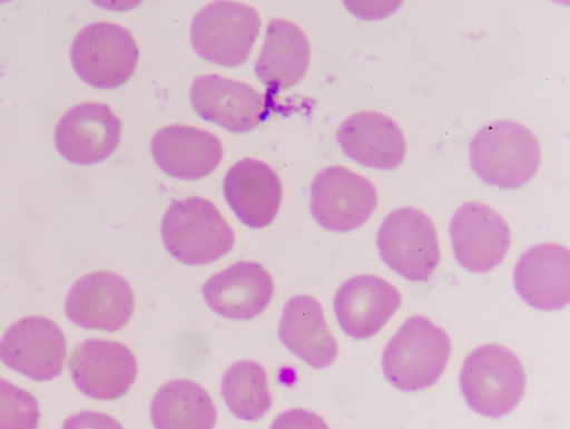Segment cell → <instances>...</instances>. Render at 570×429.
<instances>
[{
  "mask_svg": "<svg viewBox=\"0 0 570 429\" xmlns=\"http://www.w3.org/2000/svg\"><path fill=\"white\" fill-rule=\"evenodd\" d=\"M470 162L484 183L500 188H518L538 172L540 144L524 125L508 119L493 120L472 138Z\"/></svg>",
  "mask_w": 570,
  "mask_h": 429,
  "instance_id": "7a4b0ae2",
  "label": "cell"
},
{
  "mask_svg": "<svg viewBox=\"0 0 570 429\" xmlns=\"http://www.w3.org/2000/svg\"><path fill=\"white\" fill-rule=\"evenodd\" d=\"M222 394L229 410L248 421L263 418L273 403L266 370L253 360L238 361L226 370Z\"/></svg>",
  "mask_w": 570,
  "mask_h": 429,
  "instance_id": "cb8c5ba5",
  "label": "cell"
},
{
  "mask_svg": "<svg viewBox=\"0 0 570 429\" xmlns=\"http://www.w3.org/2000/svg\"><path fill=\"white\" fill-rule=\"evenodd\" d=\"M261 26L255 8L234 0H216L195 16L191 43L205 60L223 67H238L250 56Z\"/></svg>",
  "mask_w": 570,
  "mask_h": 429,
  "instance_id": "5b68a950",
  "label": "cell"
},
{
  "mask_svg": "<svg viewBox=\"0 0 570 429\" xmlns=\"http://www.w3.org/2000/svg\"><path fill=\"white\" fill-rule=\"evenodd\" d=\"M336 137L345 155L371 168H396L406 155L402 129L382 113L360 111L350 116Z\"/></svg>",
  "mask_w": 570,
  "mask_h": 429,
  "instance_id": "44dd1931",
  "label": "cell"
},
{
  "mask_svg": "<svg viewBox=\"0 0 570 429\" xmlns=\"http://www.w3.org/2000/svg\"><path fill=\"white\" fill-rule=\"evenodd\" d=\"M71 62L79 77L98 89H115L136 71L139 49L128 29L112 22H95L75 38Z\"/></svg>",
  "mask_w": 570,
  "mask_h": 429,
  "instance_id": "52a82bcc",
  "label": "cell"
},
{
  "mask_svg": "<svg viewBox=\"0 0 570 429\" xmlns=\"http://www.w3.org/2000/svg\"><path fill=\"white\" fill-rule=\"evenodd\" d=\"M404 0H343L345 8L362 20H381L396 12Z\"/></svg>",
  "mask_w": 570,
  "mask_h": 429,
  "instance_id": "484cf974",
  "label": "cell"
},
{
  "mask_svg": "<svg viewBox=\"0 0 570 429\" xmlns=\"http://www.w3.org/2000/svg\"><path fill=\"white\" fill-rule=\"evenodd\" d=\"M513 282L517 292L529 305L553 311L570 301V253L556 243L535 245L519 259Z\"/></svg>",
  "mask_w": 570,
  "mask_h": 429,
  "instance_id": "2e32d148",
  "label": "cell"
},
{
  "mask_svg": "<svg viewBox=\"0 0 570 429\" xmlns=\"http://www.w3.org/2000/svg\"><path fill=\"white\" fill-rule=\"evenodd\" d=\"M135 295L129 282L110 271H97L78 280L66 299L69 320L85 329L116 332L130 320Z\"/></svg>",
  "mask_w": 570,
  "mask_h": 429,
  "instance_id": "4fadbf2b",
  "label": "cell"
},
{
  "mask_svg": "<svg viewBox=\"0 0 570 429\" xmlns=\"http://www.w3.org/2000/svg\"><path fill=\"white\" fill-rule=\"evenodd\" d=\"M195 111L232 133H247L265 121L281 105L253 86L219 75L197 77L190 89Z\"/></svg>",
  "mask_w": 570,
  "mask_h": 429,
  "instance_id": "9c48e42d",
  "label": "cell"
},
{
  "mask_svg": "<svg viewBox=\"0 0 570 429\" xmlns=\"http://www.w3.org/2000/svg\"><path fill=\"white\" fill-rule=\"evenodd\" d=\"M223 188L226 202L245 225L261 228L275 220L283 186L266 163L253 158L237 162L225 175Z\"/></svg>",
  "mask_w": 570,
  "mask_h": 429,
  "instance_id": "d6986e66",
  "label": "cell"
},
{
  "mask_svg": "<svg viewBox=\"0 0 570 429\" xmlns=\"http://www.w3.org/2000/svg\"><path fill=\"white\" fill-rule=\"evenodd\" d=\"M40 408L29 391L0 378V428H37Z\"/></svg>",
  "mask_w": 570,
  "mask_h": 429,
  "instance_id": "d4e9b609",
  "label": "cell"
},
{
  "mask_svg": "<svg viewBox=\"0 0 570 429\" xmlns=\"http://www.w3.org/2000/svg\"><path fill=\"white\" fill-rule=\"evenodd\" d=\"M158 167L171 177L196 181L212 174L220 164L224 148L213 133L189 125H170L151 139Z\"/></svg>",
  "mask_w": 570,
  "mask_h": 429,
  "instance_id": "ac0fdd59",
  "label": "cell"
},
{
  "mask_svg": "<svg viewBox=\"0 0 570 429\" xmlns=\"http://www.w3.org/2000/svg\"><path fill=\"white\" fill-rule=\"evenodd\" d=\"M121 121L112 109L100 103L72 107L59 120L55 143L59 153L77 165L107 159L118 147Z\"/></svg>",
  "mask_w": 570,
  "mask_h": 429,
  "instance_id": "5bb4252c",
  "label": "cell"
},
{
  "mask_svg": "<svg viewBox=\"0 0 570 429\" xmlns=\"http://www.w3.org/2000/svg\"><path fill=\"white\" fill-rule=\"evenodd\" d=\"M208 306L233 320H250L263 313L274 295L271 273L258 263L238 262L213 275L202 289Z\"/></svg>",
  "mask_w": 570,
  "mask_h": 429,
  "instance_id": "e0dca14e",
  "label": "cell"
},
{
  "mask_svg": "<svg viewBox=\"0 0 570 429\" xmlns=\"http://www.w3.org/2000/svg\"><path fill=\"white\" fill-rule=\"evenodd\" d=\"M309 60V40L301 27L285 19L267 23L255 72L271 99L276 100L281 91L297 85L306 75Z\"/></svg>",
  "mask_w": 570,
  "mask_h": 429,
  "instance_id": "ffe728a7",
  "label": "cell"
},
{
  "mask_svg": "<svg viewBox=\"0 0 570 429\" xmlns=\"http://www.w3.org/2000/svg\"><path fill=\"white\" fill-rule=\"evenodd\" d=\"M9 1H11V0H0V4L7 3Z\"/></svg>",
  "mask_w": 570,
  "mask_h": 429,
  "instance_id": "83f0119b",
  "label": "cell"
},
{
  "mask_svg": "<svg viewBox=\"0 0 570 429\" xmlns=\"http://www.w3.org/2000/svg\"><path fill=\"white\" fill-rule=\"evenodd\" d=\"M96 6L115 12H126L138 7L144 0H91Z\"/></svg>",
  "mask_w": 570,
  "mask_h": 429,
  "instance_id": "4316f807",
  "label": "cell"
},
{
  "mask_svg": "<svg viewBox=\"0 0 570 429\" xmlns=\"http://www.w3.org/2000/svg\"><path fill=\"white\" fill-rule=\"evenodd\" d=\"M165 247L178 261L204 265L225 256L235 244V234L210 201L193 196L175 201L164 215Z\"/></svg>",
  "mask_w": 570,
  "mask_h": 429,
  "instance_id": "3957f363",
  "label": "cell"
},
{
  "mask_svg": "<svg viewBox=\"0 0 570 429\" xmlns=\"http://www.w3.org/2000/svg\"><path fill=\"white\" fill-rule=\"evenodd\" d=\"M401 303V293L392 283L374 274H364L340 286L334 310L343 331L356 340H364L379 333Z\"/></svg>",
  "mask_w": 570,
  "mask_h": 429,
  "instance_id": "9a60e30c",
  "label": "cell"
},
{
  "mask_svg": "<svg viewBox=\"0 0 570 429\" xmlns=\"http://www.w3.org/2000/svg\"><path fill=\"white\" fill-rule=\"evenodd\" d=\"M379 202L375 185L344 166L320 172L311 187V212L316 222L333 232H350L365 224Z\"/></svg>",
  "mask_w": 570,
  "mask_h": 429,
  "instance_id": "ba28073f",
  "label": "cell"
},
{
  "mask_svg": "<svg viewBox=\"0 0 570 429\" xmlns=\"http://www.w3.org/2000/svg\"><path fill=\"white\" fill-rule=\"evenodd\" d=\"M278 337L291 352L314 368L330 367L338 354L323 306L311 295H295L286 302Z\"/></svg>",
  "mask_w": 570,
  "mask_h": 429,
  "instance_id": "7402d4cb",
  "label": "cell"
},
{
  "mask_svg": "<svg viewBox=\"0 0 570 429\" xmlns=\"http://www.w3.org/2000/svg\"><path fill=\"white\" fill-rule=\"evenodd\" d=\"M217 412L207 390L189 379L164 384L151 403V420L159 429L213 428Z\"/></svg>",
  "mask_w": 570,
  "mask_h": 429,
  "instance_id": "603a6c76",
  "label": "cell"
},
{
  "mask_svg": "<svg viewBox=\"0 0 570 429\" xmlns=\"http://www.w3.org/2000/svg\"><path fill=\"white\" fill-rule=\"evenodd\" d=\"M451 352V338L443 328L426 316L413 315L386 344L382 369L395 388L424 390L439 381Z\"/></svg>",
  "mask_w": 570,
  "mask_h": 429,
  "instance_id": "6da1fadb",
  "label": "cell"
},
{
  "mask_svg": "<svg viewBox=\"0 0 570 429\" xmlns=\"http://www.w3.org/2000/svg\"><path fill=\"white\" fill-rule=\"evenodd\" d=\"M450 235L456 261L474 273L489 272L501 264L511 245L505 218L481 202H469L456 209Z\"/></svg>",
  "mask_w": 570,
  "mask_h": 429,
  "instance_id": "8fae6325",
  "label": "cell"
},
{
  "mask_svg": "<svg viewBox=\"0 0 570 429\" xmlns=\"http://www.w3.org/2000/svg\"><path fill=\"white\" fill-rule=\"evenodd\" d=\"M525 372L510 349L488 343L471 352L460 372V386L469 407L485 417L510 413L525 390Z\"/></svg>",
  "mask_w": 570,
  "mask_h": 429,
  "instance_id": "277c9868",
  "label": "cell"
},
{
  "mask_svg": "<svg viewBox=\"0 0 570 429\" xmlns=\"http://www.w3.org/2000/svg\"><path fill=\"white\" fill-rule=\"evenodd\" d=\"M558 2H564L566 4L568 3V0H556Z\"/></svg>",
  "mask_w": 570,
  "mask_h": 429,
  "instance_id": "f1b7e54d",
  "label": "cell"
},
{
  "mask_svg": "<svg viewBox=\"0 0 570 429\" xmlns=\"http://www.w3.org/2000/svg\"><path fill=\"white\" fill-rule=\"evenodd\" d=\"M67 358V340L60 326L42 315L24 316L0 339V360L37 381L58 377Z\"/></svg>",
  "mask_w": 570,
  "mask_h": 429,
  "instance_id": "30bf717a",
  "label": "cell"
},
{
  "mask_svg": "<svg viewBox=\"0 0 570 429\" xmlns=\"http://www.w3.org/2000/svg\"><path fill=\"white\" fill-rule=\"evenodd\" d=\"M383 262L406 280L428 281L441 261L436 228L431 217L415 207L391 212L377 232Z\"/></svg>",
  "mask_w": 570,
  "mask_h": 429,
  "instance_id": "8992f818",
  "label": "cell"
},
{
  "mask_svg": "<svg viewBox=\"0 0 570 429\" xmlns=\"http://www.w3.org/2000/svg\"><path fill=\"white\" fill-rule=\"evenodd\" d=\"M69 371L77 388L98 400H114L129 391L137 377V359L124 343L87 339L69 358Z\"/></svg>",
  "mask_w": 570,
  "mask_h": 429,
  "instance_id": "7c38bea8",
  "label": "cell"
}]
</instances>
